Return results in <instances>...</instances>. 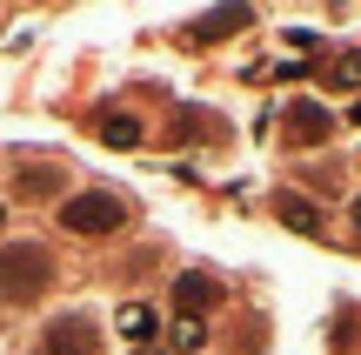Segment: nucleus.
<instances>
[{"mask_svg": "<svg viewBox=\"0 0 361 355\" xmlns=\"http://www.w3.org/2000/svg\"><path fill=\"white\" fill-rule=\"evenodd\" d=\"M54 282V255L40 241H20V248H0V295L13 302H40Z\"/></svg>", "mask_w": 361, "mask_h": 355, "instance_id": "nucleus-1", "label": "nucleus"}, {"mask_svg": "<svg viewBox=\"0 0 361 355\" xmlns=\"http://www.w3.org/2000/svg\"><path fill=\"white\" fill-rule=\"evenodd\" d=\"M121 222H128V201L107 195V188H94V195H67V201H61V228H67V235H114Z\"/></svg>", "mask_w": 361, "mask_h": 355, "instance_id": "nucleus-2", "label": "nucleus"}, {"mask_svg": "<svg viewBox=\"0 0 361 355\" xmlns=\"http://www.w3.org/2000/svg\"><path fill=\"white\" fill-rule=\"evenodd\" d=\"M101 349V329H94V315H54L47 322V355H94Z\"/></svg>", "mask_w": 361, "mask_h": 355, "instance_id": "nucleus-3", "label": "nucleus"}, {"mask_svg": "<svg viewBox=\"0 0 361 355\" xmlns=\"http://www.w3.org/2000/svg\"><path fill=\"white\" fill-rule=\"evenodd\" d=\"M281 128H288V148H322L328 134H335V114H328L322 101H295Z\"/></svg>", "mask_w": 361, "mask_h": 355, "instance_id": "nucleus-4", "label": "nucleus"}, {"mask_svg": "<svg viewBox=\"0 0 361 355\" xmlns=\"http://www.w3.org/2000/svg\"><path fill=\"white\" fill-rule=\"evenodd\" d=\"M174 302L188 308V322H201L207 308L221 302V282H207V275H174Z\"/></svg>", "mask_w": 361, "mask_h": 355, "instance_id": "nucleus-5", "label": "nucleus"}, {"mask_svg": "<svg viewBox=\"0 0 361 355\" xmlns=\"http://www.w3.org/2000/svg\"><path fill=\"white\" fill-rule=\"evenodd\" d=\"M274 215H281L288 228H301V235H322V208H314V201H301V195H274Z\"/></svg>", "mask_w": 361, "mask_h": 355, "instance_id": "nucleus-6", "label": "nucleus"}, {"mask_svg": "<svg viewBox=\"0 0 361 355\" xmlns=\"http://www.w3.org/2000/svg\"><path fill=\"white\" fill-rule=\"evenodd\" d=\"M234 27H247V7H221V13H207V20H194L188 40H221V34H234Z\"/></svg>", "mask_w": 361, "mask_h": 355, "instance_id": "nucleus-7", "label": "nucleus"}, {"mask_svg": "<svg viewBox=\"0 0 361 355\" xmlns=\"http://www.w3.org/2000/svg\"><path fill=\"white\" fill-rule=\"evenodd\" d=\"M114 329L128 335V342H147V335H154V308H147V302H121Z\"/></svg>", "mask_w": 361, "mask_h": 355, "instance_id": "nucleus-8", "label": "nucleus"}, {"mask_svg": "<svg viewBox=\"0 0 361 355\" xmlns=\"http://www.w3.org/2000/svg\"><path fill=\"white\" fill-rule=\"evenodd\" d=\"M101 141H107V148H134V141H141V121H134V114H128V121H121V114L101 121Z\"/></svg>", "mask_w": 361, "mask_h": 355, "instance_id": "nucleus-9", "label": "nucleus"}, {"mask_svg": "<svg viewBox=\"0 0 361 355\" xmlns=\"http://www.w3.org/2000/svg\"><path fill=\"white\" fill-rule=\"evenodd\" d=\"M201 342H207V329H201V322H188V315H180V322H174V349H180V355H194Z\"/></svg>", "mask_w": 361, "mask_h": 355, "instance_id": "nucleus-10", "label": "nucleus"}, {"mask_svg": "<svg viewBox=\"0 0 361 355\" xmlns=\"http://www.w3.org/2000/svg\"><path fill=\"white\" fill-rule=\"evenodd\" d=\"M348 121H355V128H361V101H355V107H348Z\"/></svg>", "mask_w": 361, "mask_h": 355, "instance_id": "nucleus-11", "label": "nucleus"}, {"mask_svg": "<svg viewBox=\"0 0 361 355\" xmlns=\"http://www.w3.org/2000/svg\"><path fill=\"white\" fill-rule=\"evenodd\" d=\"M355 222H361V201H355Z\"/></svg>", "mask_w": 361, "mask_h": 355, "instance_id": "nucleus-12", "label": "nucleus"}, {"mask_svg": "<svg viewBox=\"0 0 361 355\" xmlns=\"http://www.w3.org/2000/svg\"><path fill=\"white\" fill-rule=\"evenodd\" d=\"M141 355H161V349H141Z\"/></svg>", "mask_w": 361, "mask_h": 355, "instance_id": "nucleus-13", "label": "nucleus"}, {"mask_svg": "<svg viewBox=\"0 0 361 355\" xmlns=\"http://www.w3.org/2000/svg\"><path fill=\"white\" fill-rule=\"evenodd\" d=\"M0 222H7V208H0Z\"/></svg>", "mask_w": 361, "mask_h": 355, "instance_id": "nucleus-14", "label": "nucleus"}]
</instances>
